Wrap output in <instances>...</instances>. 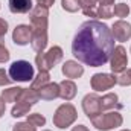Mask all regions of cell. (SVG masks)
Returning a JSON list of instances; mask_svg holds the SVG:
<instances>
[{"label": "cell", "instance_id": "obj_1", "mask_svg": "<svg viewBox=\"0 0 131 131\" xmlns=\"http://www.w3.org/2000/svg\"><path fill=\"white\" fill-rule=\"evenodd\" d=\"M114 50V37L111 29L98 20L82 23L72 41L73 57L85 66L101 67L107 64Z\"/></svg>", "mask_w": 131, "mask_h": 131}, {"label": "cell", "instance_id": "obj_2", "mask_svg": "<svg viewBox=\"0 0 131 131\" xmlns=\"http://www.w3.org/2000/svg\"><path fill=\"white\" fill-rule=\"evenodd\" d=\"M64 52L60 46H52L47 52H38L35 57V64L40 72H49L58 63H61Z\"/></svg>", "mask_w": 131, "mask_h": 131}, {"label": "cell", "instance_id": "obj_3", "mask_svg": "<svg viewBox=\"0 0 131 131\" xmlns=\"http://www.w3.org/2000/svg\"><path fill=\"white\" fill-rule=\"evenodd\" d=\"M92 124L99 131H110L121 127L124 124V117L119 111H108V113H101L96 117H93Z\"/></svg>", "mask_w": 131, "mask_h": 131}, {"label": "cell", "instance_id": "obj_4", "mask_svg": "<svg viewBox=\"0 0 131 131\" xmlns=\"http://www.w3.org/2000/svg\"><path fill=\"white\" fill-rule=\"evenodd\" d=\"M9 76L12 81L15 82H29L35 78L34 75V66L29 61L25 60H18L14 61L12 64L9 66Z\"/></svg>", "mask_w": 131, "mask_h": 131}, {"label": "cell", "instance_id": "obj_5", "mask_svg": "<svg viewBox=\"0 0 131 131\" xmlns=\"http://www.w3.org/2000/svg\"><path fill=\"white\" fill-rule=\"evenodd\" d=\"M76 119H78L76 108L72 104H63L57 108L53 114V125L57 128L64 130V128H69L70 125H73Z\"/></svg>", "mask_w": 131, "mask_h": 131}, {"label": "cell", "instance_id": "obj_6", "mask_svg": "<svg viewBox=\"0 0 131 131\" xmlns=\"http://www.w3.org/2000/svg\"><path fill=\"white\" fill-rule=\"evenodd\" d=\"M31 26L32 31L37 32H47V21H49V9L43 8V6H35L32 8L31 14Z\"/></svg>", "mask_w": 131, "mask_h": 131}, {"label": "cell", "instance_id": "obj_7", "mask_svg": "<svg viewBox=\"0 0 131 131\" xmlns=\"http://www.w3.org/2000/svg\"><path fill=\"white\" fill-rule=\"evenodd\" d=\"M117 84V76L114 73H95L90 79V85L95 92H105Z\"/></svg>", "mask_w": 131, "mask_h": 131}, {"label": "cell", "instance_id": "obj_8", "mask_svg": "<svg viewBox=\"0 0 131 131\" xmlns=\"http://www.w3.org/2000/svg\"><path fill=\"white\" fill-rule=\"evenodd\" d=\"M127 66H128V55H127V50L124 46H116L113 53H111V58H110V67H111V72L113 73H122L127 70Z\"/></svg>", "mask_w": 131, "mask_h": 131}, {"label": "cell", "instance_id": "obj_9", "mask_svg": "<svg viewBox=\"0 0 131 131\" xmlns=\"http://www.w3.org/2000/svg\"><path fill=\"white\" fill-rule=\"evenodd\" d=\"M82 110L85 113V116L92 121L93 117H96L98 114L102 113L101 110V98L96 93H89L82 99Z\"/></svg>", "mask_w": 131, "mask_h": 131}, {"label": "cell", "instance_id": "obj_10", "mask_svg": "<svg viewBox=\"0 0 131 131\" xmlns=\"http://www.w3.org/2000/svg\"><path fill=\"white\" fill-rule=\"evenodd\" d=\"M32 26L29 25H18L15 26L14 32H12V41L18 46H26L31 43V38H32Z\"/></svg>", "mask_w": 131, "mask_h": 131}, {"label": "cell", "instance_id": "obj_11", "mask_svg": "<svg viewBox=\"0 0 131 131\" xmlns=\"http://www.w3.org/2000/svg\"><path fill=\"white\" fill-rule=\"evenodd\" d=\"M111 34L116 41H121V43L128 41L131 38V25L125 20H117L111 26Z\"/></svg>", "mask_w": 131, "mask_h": 131}, {"label": "cell", "instance_id": "obj_12", "mask_svg": "<svg viewBox=\"0 0 131 131\" xmlns=\"http://www.w3.org/2000/svg\"><path fill=\"white\" fill-rule=\"evenodd\" d=\"M61 72L66 78H70V79H76V78H81L84 75V67L79 64L78 61H73V60H69L66 61L63 67H61Z\"/></svg>", "mask_w": 131, "mask_h": 131}, {"label": "cell", "instance_id": "obj_13", "mask_svg": "<svg viewBox=\"0 0 131 131\" xmlns=\"http://www.w3.org/2000/svg\"><path fill=\"white\" fill-rule=\"evenodd\" d=\"M38 95H40V99L43 101H53V99L60 98V84L49 82L38 90Z\"/></svg>", "mask_w": 131, "mask_h": 131}, {"label": "cell", "instance_id": "obj_14", "mask_svg": "<svg viewBox=\"0 0 131 131\" xmlns=\"http://www.w3.org/2000/svg\"><path fill=\"white\" fill-rule=\"evenodd\" d=\"M76 96V84L72 79H64L60 82V98L64 101H72Z\"/></svg>", "mask_w": 131, "mask_h": 131}, {"label": "cell", "instance_id": "obj_15", "mask_svg": "<svg viewBox=\"0 0 131 131\" xmlns=\"http://www.w3.org/2000/svg\"><path fill=\"white\" fill-rule=\"evenodd\" d=\"M8 5L12 14H28L32 11V0H9Z\"/></svg>", "mask_w": 131, "mask_h": 131}, {"label": "cell", "instance_id": "obj_16", "mask_svg": "<svg viewBox=\"0 0 131 131\" xmlns=\"http://www.w3.org/2000/svg\"><path fill=\"white\" fill-rule=\"evenodd\" d=\"M122 105L119 104V98L116 93H107L101 98V110L102 111H108V110H113V108H121Z\"/></svg>", "mask_w": 131, "mask_h": 131}, {"label": "cell", "instance_id": "obj_17", "mask_svg": "<svg viewBox=\"0 0 131 131\" xmlns=\"http://www.w3.org/2000/svg\"><path fill=\"white\" fill-rule=\"evenodd\" d=\"M31 46L35 52H44L47 46V32H37L34 31L31 38Z\"/></svg>", "mask_w": 131, "mask_h": 131}, {"label": "cell", "instance_id": "obj_18", "mask_svg": "<svg viewBox=\"0 0 131 131\" xmlns=\"http://www.w3.org/2000/svg\"><path fill=\"white\" fill-rule=\"evenodd\" d=\"M21 92H23L21 87H11V89H6V90H2V99L5 102H17Z\"/></svg>", "mask_w": 131, "mask_h": 131}, {"label": "cell", "instance_id": "obj_19", "mask_svg": "<svg viewBox=\"0 0 131 131\" xmlns=\"http://www.w3.org/2000/svg\"><path fill=\"white\" fill-rule=\"evenodd\" d=\"M31 107H32L31 104H26V102H23V101H17L15 105H14L12 110H11V116H12V117H21V116H26V114L29 113Z\"/></svg>", "mask_w": 131, "mask_h": 131}, {"label": "cell", "instance_id": "obj_20", "mask_svg": "<svg viewBox=\"0 0 131 131\" xmlns=\"http://www.w3.org/2000/svg\"><path fill=\"white\" fill-rule=\"evenodd\" d=\"M49 82H50V75H49V72H38V75L32 79L31 89H34V90L38 92L41 87H44V85L49 84Z\"/></svg>", "mask_w": 131, "mask_h": 131}, {"label": "cell", "instance_id": "obj_21", "mask_svg": "<svg viewBox=\"0 0 131 131\" xmlns=\"http://www.w3.org/2000/svg\"><path fill=\"white\" fill-rule=\"evenodd\" d=\"M18 101H23V102H26V104L34 105V104H37V102L40 101V95H38V92L34 90V89H23V92H21Z\"/></svg>", "mask_w": 131, "mask_h": 131}, {"label": "cell", "instance_id": "obj_22", "mask_svg": "<svg viewBox=\"0 0 131 131\" xmlns=\"http://www.w3.org/2000/svg\"><path fill=\"white\" fill-rule=\"evenodd\" d=\"M26 122H29L35 128H38V127H44L46 125V117L43 114H40V113H32V114H28Z\"/></svg>", "mask_w": 131, "mask_h": 131}, {"label": "cell", "instance_id": "obj_23", "mask_svg": "<svg viewBox=\"0 0 131 131\" xmlns=\"http://www.w3.org/2000/svg\"><path fill=\"white\" fill-rule=\"evenodd\" d=\"M113 14L122 20L124 17H127V15L130 14V6L125 5V3H117V5H114V8H113Z\"/></svg>", "mask_w": 131, "mask_h": 131}, {"label": "cell", "instance_id": "obj_24", "mask_svg": "<svg viewBox=\"0 0 131 131\" xmlns=\"http://www.w3.org/2000/svg\"><path fill=\"white\" fill-rule=\"evenodd\" d=\"M61 6L67 12H76L79 8V0H61Z\"/></svg>", "mask_w": 131, "mask_h": 131}, {"label": "cell", "instance_id": "obj_25", "mask_svg": "<svg viewBox=\"0 0 131 131\" xmlns=\"http://www.w3.org/2000/svg\"><path fill=\"white\" fill-rule=\"evenodd\" d=\"M96 14H98L99 18L107 20V18L113 17V9H111V6H99L98 9H96Z\"/></svg>", "mask_w": 131, "mask_h": 131}, {"label": "cell", "instance_id": "obj_26", "mask_svg": "<svg viewBox=\"0 0 131 131\" xmlns=\"http://www.w3.org/2000/svg\"><path fill=\"white\" fill-rule=\"evenodd\" d=\"M117 84L122 85V87H128L131 85V72L130 70H125L121 73V76L117 78Z\"/></svg>", "mask_w": 131, "mask_h": 131}, {"label": "cell", "instance_id": "obj_27", "mask_svg": "<svg viewBox=\"0 0 131 131\" xmlns=\"http://www.w3.org/2000/svg\"><path fill=\"white\" fill-rule=\"evenodd\" d=\"M12 131H37V128L32 127L29 122H18L12 127Z\"/></svg>", "mask_w": 131, "mask_h": 131}, {"label": "cell", "instance_id": "obj_28", "mask_svg": "<svg viewBox=\"0 0 131 131\" xmlns=\"http://www.w3.org/2000/svg\"><path fill=\"white\" fill-rule=\"evenodd\" d=\"M12 82L9 73L5 72V69H0V87H5V85H9Z\"/></svg>", "mask_w": 131, "mask_h": 131}, {"label": "cell", "instance_id": "obj_29", "mask_svg": "<svg viewBox=\"0 0 131 131\" xmlns=\"http://www.w3.org/2000/svg\"><path fill=\"white\" fill-rule=\"evenodd\" d=\"M6 34H8V21L0 17V44H3Z\"/></svg>", "mask_w": 131, "mask_h": 131}, {"label": "cell", "instance_id": "obj_30", "mask_svg": "<svg viewBox=\"0 0 131 131\" xmlns=\"http://www.w3.org/2000/svg\"><path fill=\"white\" fill-rule=\"evenodd\" d=\"M96 3H98V0H79V8L82 11L84 9H95Z\"/></svg>", "mask_w": 131, "mask_h": 131}, {"label": "cell", "instance_id": "obj_31", "mask_svg": "<svg viewBox=\"0 0 131 131\" xmlns=\"http://www.w3.org/2000/svg\"><path fill=\"white\" fill-rule=\"evenodd\" d=\"M9 57H11L9 50H8L3 44H0V63H6V61H9Z\"/></svg>", "mask_w": 131, "mask_h": 131}, {"label": "cell", "instance_id": "obj_32", "mask_svg": "<svg viewBox=\"0 0 131 131\" xmlns=\"http://www.w3.org/2000/svg\"><path fill=\"white\" fill-rule=\"evenodd\" d=\"M53 3H55V0H37V5H38V6H43V8H47V9H49Z\"/></svg>", "mask_w": 131, "mask_h": 131}, {"label": "cell", "instance_id": "obj_33", "mask_svg": "<svg viewBox=\"0 0 131 131\" xmlns=\"http://www.w3.org/2000/svg\"><path fill=\"white\" fill-rule=\"evenodd\" d=\"M82 12H84L85 17H92V18H93V17H98V14H96V8H95V9H84Z\"/></svg>", "mask_w": 131, "mask_h": 131}, {"label": "cell", "instance_id": "obj_34", "mask_svg": "<svg viewBox=\"0 0 131 131\" xmlns=\"http://www.w3.org/2000/svg\"><path fill=\"white\" fill-rule=\"evenodd\" d=\"M5 110H6V102L2 99V96H0V117L5 114Z\"/></svg>", "mask_w": 131, "mask_h": 131}, {"label": "cell", "instance_id": "obj_35", "mask_svg": "<svg viewBox=\"0 0 131 131\" xmlns=\"http://www.w3.org/2000/svg\"><path fill=\"white\" fill-rule=\"evenodd\" d=\"M98 3L101 6H111L114 5V0H98Z\"/></svg>", "mask_w": 131, "mask_h": 131}, {"label": "cell", "instance_id": "obj_36", "mask_svg": "<svg viewBox=\"0 0 131 131\" xmlns=\"http://www.w3.org/2000/svg\"><path fill=\"white\" fill-rule=\"evenodd\" d=\"M72 131H90L85 125H76V127H73L72 128Z\"/></svg>", "mask_w": 131, "mask_h": 131}, {"label": "cell", "instance_id": "obj_37", "mask_svg": "<svg viewBox=\"0 0 131 131\" xmlns=\"http://www.w3.org/2000/svg\"><path fill=\"white\" fill-rule=\"evenodd\" d=\"M43 131H50V130H43Z\"/></svg>", "mask_w": 131, "mask_h": 131}, {"label": "cell", "instance_id": "obj_38", "mask_svg": "<svg viewBox=\"0 0 131 131\" xmlns=\"http://www.w3.org/2000/svg\"><path fill=\"white\" fill-rule=\"evenodd\" d=\"M122 131H130V130H122Z\"/></svg>", "mask_w": 131, "mask_h": 131}, {"label": "cell", "instance_id": "obj_39", "mask_svg": "<svg viewBox=\"0 0 131 131\" xmlns=\"http://www.w3.org/2000/svg\"><path fill=\"white\" fill-rule=\"evenodd\" d=\"M130 72H131V69H130Z\"/></svg>", "mask_w": 131, "mask_h": 131}]
</instances>
